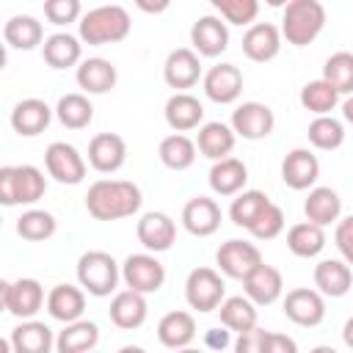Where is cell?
Wrapping results in <instances>:
<instances>
[{"label": "cell", "instance_id": "6da1fadb", "mask_svg": "<svg viewBox=\"0 0 353 353\" xmlns=\"http://www.w3.org/2000/svg\"><path fill=\"white\" fill-rule=\"evenodd\" d=\"M141 188L130 179H97L85 193V210L97 221L130 218L141 210Z\"/></svg>", "mask_w": 353, "mask_h": 353}, {"label": "cell", "instance_id": "7a4b0ae2", "mask_svg": "<svg viewBox=\"0 0 353 353\" xmlns=\"http://www.w3.org/2000/svg\"><path fill=\"white\" fill-rule=\"evenodd\" d=\"M77 28H80V39L88 47H102V44L124 41L130 36L132 19H130L127 8L113 3V6H97L88 14H83Z\"/></svg>", "mask_w": 353, "mask_h": 353}, {"label": "cell", "instance_id": "3957f363", "mask_svg": "<svg viewBox=\"0 0 353 353\" xmlns=\"http://www.w3.org/2000/svg\"><path fill=\"white\" fill-rule=\"evenodd\" d=\"M325 28V8L320 0H290L281 14V36L292 47L312 44Z\"/></svg>", "mask_w": 353, "mask_h": 353}, {"label": "cell", "instance_id": "277c9868", "mask_svg": "<svg viewBox=\"0 0 353 353\" xmlns=\"http://www.w3.org/2000/svg\"><path fill=\"white\" fill-rule=\"evenodd\" d=\"M47 190V179L36 165H3L0 168V204H36Z\"/></svg>", "mask_w": 353, "mask_h": 353}, {"label": "cell", "instance_id": "5b68a950", "mask_svg": "<svg viewBox=\"0 0 353 353\" xmlns=\"http://www.w3.org/2000/svg\"><path fill=\"white\" fill-rule=\"evenodd\" d=\"M119 276H121V270H119L116 259L105 251H85L77 259V281L94 298L110 295L119 284Z\"/></svg>", "mask_w": 353, "mask_h": 353}, {"label": "cell", "instance_id": "8992f818", "mask_svg": "<svg viewBox=\"0 0 353 353\" xmlns=\"http://www.w3.org/2000/svg\"><path fill=\"white\" fill-rule=\"evenodd\" d=\"M226 298V284L218 270L212 268H196L188 273L185 281V301L196 312H215L221 301Z\"/></svg>", "mask_w": 353, "mask_h": 353}, {"label": "cell", "instance_id": "52a82bcc", "mask_svg": "<svg viewBox=\"0 0 353 353\" xmlns=\"http://www.w3.org/2000/svg\"><path fill=\"white\" fill-rule=\"evenodd\" d=\"M0 303L8 314L30 320L47 303V298H44V287L36 279H17L0 284Z\"/></svg>", "mask_w": 353, "mask_h": 353}, {"label": "cell", "instance_id": "ba28073f", "mask_svg": "<svg viewBox=\"0 0 353 353\" xmlns=\"http://www.w3.org/2000/svg\"><path fill=\"white\" fill-rule=\"evenodd\" d=\"M121 279L130 290L149 295L165 284V268L152 251L149 254H130L121 265Z\"/></svg>", "mask_w": 353, "mask_h": 353}, {"label": "cell", "instance_id": "9c48e42d", "mask_svg": "<svg viewBox=\"0 0 353 353\" xmlns=\"http://www.w3.org/2000/svg\"><path fill=\"white\" fill-rule=\"evenodd\" d=\"M44 165H47V174L61 182V185H80L85 179V160L83 154L66 143V141H52L44 152Z\"/></svg>", "mask_w": 353, "mask_h": 353}, {"label": "cell", "instance_id": "30bf717a", "mask_svg": "<svg viewBox=\"0 0 353 353\" xmlns=\"http://www.w3.org/2000/svg\"><path fill=\"white\" fill-rule=\"evenodd\" d=\"M276 116L265 102H243L232 110V130L245 141H262L273 132Z\"/></svg>", "mask_w": 353, "mask_h": 353}, {"label": "cell", "instance_id": "8fae6325", "mask_svg": "<svg viewBox=\"0 0 353 353\" xmlns=\"http://www.w3.org/2000/svg\"><path fill=\"white\" fill-rule=\"evenodd\" d=\"M215 262H218V268H221L223 276L243 281V279L262 262V254H259V248H256L254 243H248V240H226V243H221V248L215 251Z\"/></svg>", "mask_w": 353, "mask_h": 353}, {"label": "cell", "instance_id": "7c38bea8", "mask_svg": "<svg viewBox=\"0 0 353 353\" xmlns=\"http://www.w3.org/2000/svg\"><path fill=\"white\" fill-rule=\"evenodd\" d=\"M284 314H287V320H292L295 325H303V328L320 325L323 317H325L323 292L320 290H312V287H295V290H290L287 298H284Z\"/></svg>", "mask_w": 353, "mask_h": 353}, {"label": "cell", "instance_id": "4fadbf2b", "mask_svg": "<svg viewBox=\"0 0 353 353\" xmlns=\"http://www.w3.org/2000/svg\"><path fill=\"white\" fill-rule=\"evenodd\" d=\"M135 234H138V243L146 251L160 254V251H168L174 245V240H176V223H174L171 215L152 210V212L141 215V221L135 226Z\"/></svg>", "mask_w": 353, "mask_h": 353}, {"label": "cell", "instance_id": "5bb4252c", "mask_svg": "<svg viewBox=\"0 0 353 353\" xmlns=\"http://www.w3.org/2000/svg\"><path fill=\"white\" fill-rule=\"evenodd\" d=\"M201 85L207 99L218 105H232L243 94V72L234 63H218L207 69V74L201 77Z\"/></svg>", "mask_w": 353, "mask_h": 353}, {"label": "cell", "instance_id": "9a60e30c", "mask_svg": "<svg viewBox=\"0 0 353 353\" xmlns=\"http://www.w3.org/2000/svg\"><path fill=\"white\" fill-rule=\"evenodd\" d=\"M190 44L204 58H215V55L226 52V47H229V28H226V22L221 17H212V14L199 17L193 22V28H190Z\"/></svg>", "mask_w": 353, "mask_h": 353}, {"label": "cell", "instance_id": "2e32d148", "mask_svg": "<svg viewBox=\"0 0 353 353\" xmlns=\"http://www.w3.org/2000/svg\"><path fill=\"white\" fill-rule=\"evenodd\" d=\"M163 77L171 88L176 91H185V88H193L199 80H201V61H199V52L190 50V47H179V50H171L165 63H163Z\"/></svg>", "mask_w": 353, "mask_h": 353}, {"label": "cell", "instance_id": "e0dca14e", "mask_svg": "<svg viewBox=\"0 0 353 353\" xmlns=\"http://www.w3.org/2000/svg\"><path fill=\"white\" fill-rule=\"evenodd\" d=\"M281 30L270 22H254L248 25V30L243 33V52L248 61L254 63H268L279 55L281 50Z\"/></svg>", "mask_w": 353, "mask_h": 353}, {"label": "cell", "instance_id": "ac0fdd59", "mask_svg": "<svg viewBox=\"0 0 353 353\" xmlns=\"http://www.w3.org/2000/svg\"><path fill=\"white\" fill-rule=\"evenodd\" d=\"M127 160V143L116 132H99L88 143V165L99 174H113Z\"/></svg>", "mask_w": 353, "mask_h": 353}, {"label": "cell", "instance_id": "d6986e66", "mask_svg": "<svg viewBox=\"0 0 353 353\" xmlns=\"http://www.w3.org/2000/svg\"><path fill=\"white\" fill-rule=\"evenodd\" d=\"M108 314H110V323L119 325L121 331H135V328H141L146 323V314H149L146 295L127 287V290L113 295Z\"/></svg>", "mask_w": 353, "mask_h": 353}, {"label": "cell", "instance_id": "ffe728a7", "mask_svg": "<svg viewBox=\"0 0 353 353\" xmlns=\"http://www.w3.org/2000/svg\"><path fill=\"white\" fill-rule=\"evenodd\" d=\"M182 226L196 237H210L221 226V207L210 196H193L182 207Z\"/></svg>", "mask_w": 353, "mask_h": 353}, {"label": "cell", "instance_id": "44dd1931", "mask_svg": "<svg viewBox=\"0 0 353 353\" xmlns=\"http://www.w3.org/2000/svg\"><path fill=\"white\" fill-rule=\"evenodd\" d=\"M243 290L245 295L256 303V306H270L281 298V290H284V279L281 273L273 268V265H265L259 262L245 279H243Z\"/></svg>", "mask_w": 353, "mask_h": 353}, {"label": "cell", "instance_id": "7402d4cb", "mask_svg": "<svg viewBox=\"0 0 353 353\" xmlns=\"http://www.w3.org/2000/svg\"><path fill=\"white\" fill-rule=\"evenodd\" d=\"M320 176V163L309 149H292L281 160V179L292 190H309Z\"/></svg>", "mask_w": 353, "mask_h": 353}, {"label": "cell", "instance_id": "603a6c76", "mask_svg": "<svg viewBox=\"0 0 353 353\" xmlns=\"http://www.w3.org/2000/svg\"><path fill=\"white\" fill-rule=\"evenodd\" d=\"M50 119H52V108L44 99H36V97H28V99L17 102L14 110H11V127L22 138H33V135L44 132Z\"/></svg>", "mask_w": 353, "mask_h": 353}, {"label": "cell", "instance_id": "cb8c5ba5", "mask_svg": "<svg viewBox=\"0 0 353 353\" xmlns=\"http://www.w3.org/2000/svg\"><path fill=\"white\" fill-rule=\"evenodd\" d=\"M165 124L174 130V132H188V130H196L204 119V105L188 94V91H176L174 97H168L165 102Z\"/></svg>", "mask_w": 353, "mask_h": 353}, {"label": "cell", "instance_id": "d4e9b609", "mask_svg": "<svg viewBox=\"0 0 353 353\" xmlns=\"http://www.w3.org/2000/svg\"><path fill=\"white\" fill-rule=\"evenodd\" d=\"M248 182V168L243 160L237 157H221V160H212V168H210V188L212 193L218 196H237Z\"/></svg>", "mask_w": 353, "mask_h": 353}, {"label": "cell", "instance_id": "484cf974", "mask_svg": "<svg viewBox=\"0 0 353 353\" xmlns=\"http://www.w3.org/2000/svg\"><path fill=\"white\" fill-rule=\"evenodd\" d=\"M157 339H160L163 347H171V350L188 347L196 339V320H193V314L182 312V309H174V312L163 314L160 323H157Z\"/></svg>", "mask_w": 353, "mask_h": 353}, {"label": "cell", "instance_id": "4316f807", "mask_svg": "<svg viewBox=\"0 0 353 353\" xmlns=\"http://www.w3.org/2000/svg\"><path fill=\"white\" fill-rule=\"evenodd\" d=\"M234 141H237V132L232 130V124L207 121V124L199 127L196 149H199L207 160H221V157H229V154H232Z\"/></svg>", "mask_w": 353, "mask_h": 353}, {"label": "cell", "instance_id": "83f0119b", "mask_svg": "<svg viewBox=\"0 0 353 353\" xmlns=\"http://www.w3.org/2000/svg\"><path fill=\"white\" fill-rule=\"evenodd\" d=\"M353 284V270L342 259H323L314 265V287L325 298H342L350 292Z\"/></svg>", "mask_w": 353, "mask_h": 353}, {"label": "cell", "instance_id": "f1b7e54d", "mask_svg": "<svg viewBox=\"0 0 353 353\" xmlns=\"http://www.w3.org/2000/svg\"><path fill=\"white\" fill-rule=\"evenodd\" d=\"M47 312L52 320H61V323L80 320L85 312V292L74 284H55L47 292Z\"/></svg>", "mask_w": 353, "mask_h": 353}, {"label": "cell", "instance_id": "f546056e", "mask_svg": "<svg viewBox=\"0 0 353 353\" xmlns=\"http://www.w3.org/2000/svg\"><path fill=\"white\" fill-rule=\"evenodd\" d=\"M11 347L17 353H50L55 347L52 339V328L47 323L39 320H22L14 331H11Z\"/></svg>", "mask_w": 353, "mask_h": 353}, {"label": "cell", "instance_id": "4dcf8cb0", "mask_svg": "<svg viewBox=\"0 0 353 353\" xmlns=\"http://www.w3.org/2000/svg\"><path fill=\"white\" fill-rule=\"evenodd\" d=\"M303 212L306 221L317 223V226H331L334 221H339L342 215V199L334 188H312L306 201H303Z\"/></svg>", "mask_w": 353, "mask_h": 353}, {"label": "cell", "instance_id": "1f68e13d", "mask_svg": "<svg viewBox=\"0 0 353 353\" xmlns=\"http://www.w3.org/2000/svg\"><path fill=\"white\" fill-rule=\"evenodd\" d=\"M83 39L72 36V33H52L44 39L41 44V55L47 61V66L52 69H69V66H77L80 63V55H83Z\"/></svg>", "mask_w": 353, "mask_h": 353}, {"label": "cell", "instance_id": "d6a6232c", "mask_svg": "<svg viewBox=\"0 0 353 353\" xmlns=\"http://www.w3.org/2000/svg\"><path fill=\"white\" fill-rule=\"evenodd\" d=\"M77 85L85 94H108L116 85V66L105 58H85L77 66Z\"/></svg>", "mask_w": 353, "mask_h": 353}, {"label": "cell", "instance_id": "836d02e7", "mask_svg": "<svg viewBox=\"0 0 353 353\" xmlns=\"http://www.w3.org/2000/svg\"><path fill=\"white\" fill-rule=\"evenodd\" d=\"M99 342V325L91 320H72L63 323V331L55 339L58 353H85L94 350Z\"/></svg>", "mask_w": 353, "mask_h": 353}, {"label": "cell", "instance_id": "e575fe53", "mask_svg": "<svg viewBox=\"0 0 353 353\" xmlns=\"http://www.w3.org/2000/svg\"><path fill=\"white\" fill-rule=\"evenodd\" d=\"M3 39L8 47L14 50H33L44 41V28L36 17L28 14H17L3 25Z\"/></svg>", "mask_w": 353, "mask_h": 353}, {"label": "cell", "instance_id": "d590c367", "mask_svg": "<svg viewBox=\"0 0 353 353\" xmlns=\"http://www.w3.org/2000/svg\"><path fill=\"white\" fill-rule=\"evenodd\" d=\"M221 314V325H226L229 331H248L256 325V303L248 295H232L223 298L221 306L215 309Z\"/></svg>", "mask_w": 353, "mask_h": 353}, {"label": "cell", "instance_id": "8d00e7d4", "mask_svg": "<svg viewBox=\"0 0 353 353\" xmlns=\"http://www.w3.org/2000/svg\"><path fill=\"white\" fill-rule=\"evenodd\" d=\"M157 154H160V163L171 171H185L196 163V141H190L188 135L182 132H174V135H165L157 146Z\"/></svg>", "mask_w": 353, "mask_h": 353}, {"label": "cell", "instance_id": "74e56055", "mask_svg": "<svg viewBox=\"0 0 353 353\" xmlns=\"http://www.w3.org/2000/svg\"><path fill=\"white\" fill-rule=\"evenodd\" d=\"M287 248L301 256V259H312L317 256L323 248H325V232L323 226L312 223V221H303V223H295L290 232H287Z\"/></svg>", "mask_w": 353, "mask_h": 353}, {"label": "cell", "instance_id": "f35d334b", "mask_svg": "<svg viewBox=\"0 0 353 353\" xmlns=\"http://www.w3.org/2000/svg\"><path fill=\"white\" fill-rule=\"evenodd\" d=\"M55 116L69 130H83L94 119V105L85 94H63L55 105Z\"/></svg>", "mask_w": 353, "mask_h": 353}, {"label": "cell", "instance_id": "ab89813d", "mask_svg": "<svg viewBox=\"0 0 353 353\" xmlns=\"http://www.w3.org/2000/svg\"><path fill=\"white\" fill-rule=\"evenodd\" d=\"M306 135H309V143H312L314 149H323V152H334V149H339V146L345 143V127H342V121L334 119L331 113L314 116V119L309 121Z\"/></svg>", "mask_w": 353, "mask_h": 353}, {"label": "cell", "instance_id": "60d3db41", "mask_svg": "<svg viewBox=\"0 0 353 353\" xmlns=\"http://www.w3.org/2000/svg\"><path fill=\"white\" fill-rule=\"evenodd\" d=\"M336 102H339V91L328 80H323V77L320 80H312V83H306L301 88V105L309 113H314V116L331 113L336 108Z\"/></svg>", "mask_w": 353, "mask_h": 353}, {"label": "cell", "instance_id": "b9f144b4", "mask_svg": "<svg viewBox=\"0 0 353 353\" xmlns=\"http://www.w3.org/2000/svg\"><path fill=\"white\" fill-rule=\"evenodd\" d=\"M55 229H58V221L47 210H28L17 218V234L30 243H41V240L52 237Z\"/></svg>", "mask_w": 353, "mask_h": 353}, {"label": "cell", "instance_id": "7bdbcfd3", "mask_svg": "<svg viewBox=\"0 0 353 353\" xmlns=\"http://www.w3.org/2000/svg\"><path fill=\"white\" fill-rule=\"evenodd\" d=\"M270 204V199L262 193V190H240L234 199H232V207H229V218L234 226H243L248 229L256 215Z\"/></svg>", "mask_w": 353, "mask_h": 353}, {"label": "cell", "instance_id": "ee69618b", "mask_svg": "<svg viewBox=\"0 0 353 353\" xmlns=\"http://www.w3.org/2000/svg\"><path fill=\"white\" fill-rule=\"evenodd\" d=\"M323 80H328L339 94H353V52H334L323 63Z\"/></svg>", "mask_w": 353, "mask_h": 353}, {"label": "cell", "instance_id": "f6af8a7d", "mask_svg": "<svg viewBox=\"0 0 353 353\" xmlns=\"http://www.w3.org/2000/svg\"><path fill=\"white\" fill-rule=\"evenodd\" d=\"M212 8L229 22V25H254L259 14V0H210Z\"/></svg>", "mask_w": 353, "mask_h": 353}, {"label": "cell", "instance_id": "bcb514c9", "mask_svg": "<svg viewBox=\"0 0 353 353\" xmlns=\"http://www.w3.org/2000/svg\"><path fill=\"white\" fill-rule=\"evenodd\" d=\"M281 229H284V210L279 207V204H268L259 215H256V221L248 226V232L256 237V240H273V237H279L281 234Z\"/></svg>", "mask_w": 353, "mask_h": 353}, {"label": "cell", "instance_id": "7dc6e473", "mask_svg": "<svg viewBox=\"0 0 353 353\" xmlns=\"http://www.w3.org/2000/svg\"><path fill=\"white\" fill-rule=\"evenodd\" d=\"M44 17H47V22H52L58 28L72 25L83 17L80 14V0H44Z\"/></svg>", "mask_w": 353, "mask_h": 353}, {"label": "cell", "instance_id": "c3c4849f", "mask_svg": "<svg viewBox=\"0 0 353 353\" xmlns=\"http://www.w3.org/2000/svg\"><path fill=\"white\" fill-rule=\"evenodd\" d=\"M334 243L342 254V259L353 268V215L336 221V232H334Z\"/></svg>", "mask_w": 353, "mask_h": 353}, {"label": "cell", "instance_id": "681fc988", "mask_svg": "<svg viewBox=\"0 0 353 353\" xmlns=\"http://www.w3.org/2000/svg\"><path fill=\"white\" fill-rule=\"evenodd\" d=\"M262 345H265V328H248V331H240L237 342H234V350L237 353H262Z\"/></svg>", "mask_w": 353, "mask_h": 353}, {"label": "cell", "instance_id": "f907efd6", "mask_svg": "<svg viewBox=\"0 0 353 353\" xmlns=\"http://www.w3.org/2000/svg\"><path fill=\"white\" fill-rule=\"evenodd\" d=\"M262 353H298V345H295V339H290L287 334H279V331H265V345H262Z\"/></svg>", "mask_w": 353, "mask_h": 353}, {"label": "cell", "instance_id": "816d5d0a", "mask_svg": "<svg viewBox=\"0 0 353 353\" xmlns=\"http://www.w3.org/2000/svg\"><path fill=\"white\" fill-rule=\"evenodd\" d=\"M204 345H207L210 350H226V347L232 345L229 328H226V325H223V328H210V331L204 334Z\"/></svg>", "mask_w": 353, "mask_h": 353}, {"label": "cell", "instance_id": "f5cc1de1", "mask_svg": "<svg viewBox=\"0 0 353 353\" xmlns=\"http://www.w3.org/2000/svg\"><path fill=\"white\" fill-rule=\"evenodd\" d=\"M135 6H138L143 14H163V11L171 6V0H135Z\"/></svg>", "mask_w": 353, "mask_h": 353}, {"label": "cell", "instance_id": "db71d44e", "mask_svg": "<svg viewBox=\"0 0 353 353\" xmlns=\"http://www.w3.org/2000/svg\"><path fill=\"white\" fill-rule=\"evenodd\" d=\"M342 119L347 124H353V94H347V99L342 102Z\"/></svg>", "mask_w": 353, "mask_h": 353}, {"label": "cell", "instance_id": "11a10c76", "mask_svg": "<svg viewBox=\"0 0 353 353\" xmlns=\"http://www.w3.org/2000/svg\"><path fill=\"white\" fill-rule=\"evenodd\" d=\"M342 339H345V345L353 350V317H347V323L342 325Z\"/></svg>", "mask_w": 353, "mask_h": 353}, {"label": "cell", "instance_id": "9f6ffc18", "mask_svg": "<svg viewBox=\"0 0 353 353\" xmlns=\"http://www.w3.org/2000/svg\"><path fill=\"white\" fill-rule=\"evenodd\" d=\"M265 3H268V6H273V8H284L290 0H265Z\"/></svg>", "mask_w": 353, "mask_h": 353}]
</instances>
